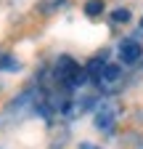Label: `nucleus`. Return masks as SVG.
Listing matches in <instances>:
<instances>
[{"label": "nucleus", "mask_w": 143, "mask_h": 149, "mask_svg": "<svg viewBox=\"0 0 143 149\" xmlns=\"http://www.w3.org/2000/svg\"><path fill=\"white\" fill-rule=\"evenodd\" d=\"M117 117H119V104L114 99H103V101L96 104L93 123H96L98 130H106V133H109V130L114 128V123H117Z\"/></svg>", "instance_id": "f257e3e1"}, {"label": "nucleus", "mask_w": 143, "mask_h": 149, "mask_svg": "<svg viewBox=\"0 0 143 149\" xmlns=\"http://www.w3.org/2000/svg\"><path fill=\"white\" fill-rule=\"evenodd\" d=\"M122 80H124V72H122V67H119V64H106V67L101 69V74L96 77L98 88H101V91H106V93H114V91L122 85Z\"/></svg>", "instance_id": "f03ea898"}, {"label": "nucleus", "mask_w": 143, "mask_h": 149, "mask_svg": "<svg viewBox=\"0 0 143 149\" xmlns=\"http://www.w3.org/2000/svg\"><path fill=\"white\" fill-rule=\"evenodd\" d=\"M119 59L124 61V64H135L140 56H143V48H140V43L138 40H133V37H127V40H122L119 43Z\"/></svg>", "instance_id": "7ed1b4c3"}, {"label": "nucleus", "mask_w": 143, "mask_h": 149, "mask_svg": "<svg viewBox=\"0 0 143 149\" xmlns=\"http://www.w3.org/2000/svg\"><path fill=\"white\" fill-rule=\"evenodd\" d=\"M106 64H109V61H106V53H101V56H96V59H93L90 64H87V69H85V72H87V74H90V77L96 80L98 74H101V69H103Z\"/></svg>", "instance_id": "20e7f679"}, {"label": "nucleus", "mask_w": 143, "mask_h": 149, "mask_svg": "<svg viewBox=\"0 0 143 149\" xmlns=\"http://www.w3.org/2000/svg\"><path fill=\"white\" fill-rule=\"evenodd\" d=\"M103 11V3H101V0H87V3H85V13L87 16H98Z\"/></svg>", "instance_id": "39448f33"}, {"label": "nucleus", "mask_w": 143, "mask_h": 149, "mask_svg": "<svg viewBox=\"0 0 143 149\" xmlns=\"http://www.w3.org/2000/svg\"><path fill=\"white\" fill-rule=\"evenodd\" d=\"M111 22H117V24L130 22V11H127V8H117V11H111Z\"/></svg>", "instance_id": "423d86ee"}, {"label": "nucleus", "mask_w": 143, "mask_h": 149, "mask_svg": "<svg viewBox=\"0 0 143 149\" xmlns=\"http://www.w3.org/2000/svg\"><path fill=\"white\" fill-rule=\"evenodd\" d=\"M19 64H16L13 59H8V56H0V69H16Z\"/></svg>", "instance_id": "0eeeda50"}, {"label": "nucleus", "mask_w": 143, "mask_h": 149, "mask_svg": "<svg viewBox=\"0 0 143 149\" xmlns=\"http://www.w3.org/2000/svg\"><path fill=\"white\" fill-rule=\"evenodd\" d=\"M80 149H101V146H96V144H80Z\"/></svg>", "instance_id": "6e6552de"}]
</instances>
